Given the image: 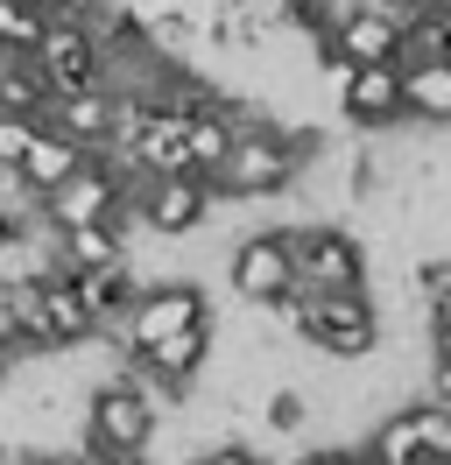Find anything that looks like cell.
<instances>
[{
  "label": "cell",
  "instance_id": "1",
  "mask_svg": "<svg viewBox=\"0 0 451 465\" xmlns=\"http://www.w3.org/2000/svg\"><path fill=\"white\" fill-rule=\"evenodd\" d=\"M296 346L325 367H366L381 352V303L374 290H325L296 296Z\"/></svg>",
  "mask_w": 451,
  "mask_h": 465
},
{
  "label": "cell",
  "instance_id": "2",
  "mask_svg": "<svg viewBox=\"0 0 451 465\" xmlns=\"http://www.w3.org/2000/svg\"><path fill=\"white\" fill-rule=\"evenodd\" d=\"M282 254H289L296 296L366 290V240L353 219H296V226H282Z\"/></svg>",
  "mask_w": 451,
  "mask_h": 465
},
{
  "label": "cell",
  "instance_id": "3",
  "mask_svg": "<svg viewBox=\"0 0 451 465\" xmlns=\"http://www.w3.org/2000/svg\"><path fill=\"white\" fill-rule=\"evenodd\" d=\"M191 324H212V296L191 275H169V282H141V296L127 303V318L113 324L106 339L120 352H148L169 331H191Z\"/></svg>",
  "mask_w": 451,
  "mask_h": 465
},
{
  "label": "cell",
  "instance_id": "4",
  "mask_svg": "<svg viewBox=\"0 0 451 465\" xmlns=\"http://www.w3.org/2000/svg\"><path fill=\"white\" fill-rule=\"evenodd\" d=\"M155 409L135 395V381H127V367L106 381V388H92L78 409V444H92V451H148V437H155Z\"/></svg>",
  "mask_w": 451,
  "mask_h": 465
},
{
  "label": "cell",
  "instance_id": "5",
  "mask_svg": "<svg viewBox=\"0 0 451 465\" xmlns=\"http://www.w3.org/2000/svg\"><path fill=\"white\" fill-rule=\"evenodd\" d=\"M325 92L353 134H388L402 120V71L395 64H338V71H325Z\"/></svg>",
  "mask_w": 451,
  "mask_h": 465
},
{
  "label": "cell",
  "instance_id": "6",
  "mask_svg": "<svg viewBox=\"0 0 451 465\" xmlns=\"http://www.w3.org/2000/svg\"><path fill=\"white\" fill-rule=\"evenodd\" d=\"M226 290L240 296V303H282V296H296V282H289V254H282V232L276 226H254L240 232L233 247H226Z\"/></svg>",
  "mask_w": 451,
  "mask_h": 465
},
{
  "label": "cell",
  "instance_id": "7",
  "mask_svg": "<svg viewBox=\"0 0 451 465\" xmlns=\"http://www.w3.org/2000/svg\"><path fill=\"white\" fill-rule=\"evenodd\" d=\"M28 71L43 78L50 99H64V92H99V43L85 29H71V22H43L35 50H28Z\"/></svg>",
  "mask_w": 451,
  "mask_h": 465
},
{
  "label": "cell",
  "instance_id": "8",
  "mask_svg": "<svg viewBox=\"0 0 451 465\" xmlns=\"http://www.w3.org/2000/svg\"><path fill=\"white\" fill-rule=\"evenodd\" d=\"M317 43H325V64H395L402 57V29H395L381 7H366V0L338 7Z\"/></svg>",
  "mask_w": 451,
  "mask_h": 465
},
{
  "label": "cell",
  "instance_id": "9",
  "mask_svg": "<svg viewBox=\"0 0 451 465\" xmlns=\"http://www.w3.org/2000/svg\"><path fill=\"white\" fill-rule=\"evenodd\" d=\"M212 346H219V324H191V331H169L148 352H127V367H141L148 381H163L169 395L184 402L197 381L212 374Z\"/></svg>",
  "mask_w": 451,
  "mask_h": 465
},
{
  "label": "cell",
  "instance_id": "10",
  "mask_svg": "<svg viewBox=\"0 0 451 465\" xmlns=\"http://www.w3.org/2000/svg\"><path fill=\"white\" fill-rule=\"evenodd\" d=\"M35 127H50V134H64V142H78L85 155H106L113 148V92H64V99H50L43 114H35Z\"/></svg>",
  "mask_w": 451,
  "mask_h": 465
},
{
  "label": "cell",
  "instance_id": "11",
  "mask_svg": "<svg viewBox=\"0 0 451 465\" xmlns=\"http://www.w3.org/2000/svg\"><path fill=\"white\" fill-rule=\"evenodd\" d=\"M71 290H78L92 331H113V324L127 318V303L141 296V275L127 268V254H120V262H106V268H78V275H71Z\"/></svg>",
  "mask_w": 451,
  "mask_h": 465
},
{
  "label": "cell",
  "instance_id": "12",
  "mask_svg": "<svg viewBox=\"0 0 451 465\" xmlns=\"http://www.w3.org/2000/svg\"><path fill=\"white\" fill-rule=\"evenodd\" d=\"M395 71H402V120H409V127H430V134H445V127H451V71H445V57L395 64Z\"/></svg>",
  "mask_w": 451,
  "mask_h": 465
},
{
  "label": "cell",
  "instance_id": "13",
  "mask_svg": "<svg viewBox=\"0 0 451 465\" xmlns=\"http://www.w3.org/2000/svg\"><path fill=\"white\" fill-rule=\"evenodd\" d=\"M92 155H85L78 142H64V134H50V127H28V148H22V163H15V176H22L35 198H50L64 176H78Z\"/></svg>",
  "mask_w": 451,
  "mask_h": 465
},
{
  "label": "cell",
  "instance_id": "14",
  "mask_svg": "<svg viewBox=\"0 0 451 465\" xmlns=\"http://www.w3.org/2000/svg\"><path fill=\"white\" fill-rule=\"evenodd\" d=\"M127 163H135V176H191L184 120H176V114H148V120H141V134L127 142Z\"/></svg>",
  "mask_w": 451,
  "mask_h": 465
},
{
  "label": "cell",
  "instance_id": "15",
  "mask_svg": "<svg viewBox=\"0 0 451 465\" xmlns=\"http://www.w3.org/2000/svg\"><path fill=\"white\" fill-rule=\"evenodd\" d=\"M127 254V226H71L50 240V262L56 275H78V268H106Z\"/></svg>",
  "mask_w": 451,
  "mask_h": 465
},
{
  "label": "cell",
  "instance_id": "16",
  "mask_svg": "<svg viewBox=\"0 0 451 465\" xmlns=\"http://www.w3.org/2000/svg\"><path fill=\"white\" fill-rule=\"evenodd\" d=\"M261 437H310V395L296 381H268L254 395V416H247Z\"/></svg>",
  "mask_w": 451,
  "mask_h": 465
},
{
  "label": "cell",
  "instance_id": "17",
  "mask_svg": "<svg viewBox=\"0 0 451 465\" xmlns=\"http://www.w3.org/2000/svg\"><path fill=\"white\" fill-rule=\"evenodd\" d=\"M43 106H50V92L28 71V57H7L0 64V120H35Z\"/></svg>",
  "mask_w": 451,
  "mask_h": 465
},
{
  "label": "cell",
  "instance_id": "18",
  "mask_svg": "<svg viewBox=\"0 0 451 465\" xmlns=\"http://www.w3.org/2000/svg\"><path fill=\"white\" fill-rule=\"evenodd\" d=\"M35 35H43V15L22 7V0H0V50H7V57H28Z\"/></svg>",
  "mask_w": 451,
  "mask_h": 465
},
{
  "label": "cell",
  "instance_id": "19",
  "mask_svg": "<svg viewBox=\"0 0 451 465\" xmlns=\"http://www.w3.org/2000/svg\"><path fill=\"white\" fill-rule=\"evenodd\" d=\"M409 416H416L423 459H430V465H451V409H437V402H409Z\"/></svg>",
  "mask_w": 451,
  "mask_h": 465
},
{
  "label": "cell",
  "instance_id": "20",
  "mask_svg": "<svg viewBox=\"0 0 451 465\" xmlns=\"http://www.w3.org/2000/svg\"><path fill=\"white\" fill-rule=\"evenodd\" d=\"M423 402L451 409V331H437V339L423 346Z\"/></svg>",
  "mask_w": 451,
  "mask_h": 465
},
{
  "label": "cell",
  "instance_id": "21",
  "mask_svg": "<svg viewBox=\"0 0 451 465\" xmlns=\"http://www.w3.org/2000/svg\"><path fill=\"white\" fill-rule=\"evenodd\" d=\"M191 465H268V451L254 437H226V444H205Z\"/></svg>",
  "mask_w": 451,
  "mask_h": 465
},
{
  "label": "cell",
  "instance_id": "22",
  "mask_svg": "<svg viewBox=\"0 0 451 465\" xmlns=\"http://www.w3.org/2000/svg\"><path fill=\"white\" fill-rule=\"evenodd\" d=\"M416 303H423V331H430V339H437V331H451V275H445L430 296H416Z\"/></svg>",
  "mask_w": 451,
  "mask_h": 465
},
{
  "label": "cell",
  "instance_id": "23",
  "mask_svg": "<svg viewBox=\"0 0 451 465\" xmlns=\"http://www.w3.org/2000/svg\"><path fill=\"white\" fill-rule=\"evenodd\" d=\"M289 465H360V451L353 444H304Z\"/></svg>",
  "mask_w": 451,
  "mask_h": 465
},
{
  "label": "cell",
  "instance_id": "24",
  "mask_svg": "<svg viewBox=\"0 0 451 465\" xmlns=\"http://www.w3.org/2000/svg\"><path fill=\"white\" fill-rule=\"evenodd\" d=\"M28 127H35V120H0V170H15V163H22Z\"/></svg>",
  "mask_w": 451,
  "mask_h": 465
},
{
  "label": "cell",
  "instance_id": "25",
  "mask_svg": "<svg viewBox=\"0 0 451 465\" xmlns=\"http://www.w3.org/2000/svg\"><path fill=\"white\" fill-rule=\"evenodd\" d=\"M423 15H445V22H451V0H423Z\"/></svg>",
  "mask_w": 451,
  "mask_h": 465
},
{
  "label": "cell",
  "instance_id": "26",
  "mask_svg": "<svg viewBox=\"0 0 451 465\" xmlns=\"http://www.w3.org/2000/svg\"><path fill=\"white\" fill-rule=\"evenodd\" d=\"M22 7H35V15H43V7H50V0H22Z\"/></svg>",
  "mask_w": 451,
  "mask_h": 465
},
{
  "label": "cell",
  "instance_id": "27",
  "mask_svg": "<svg viewBox=\"0 0 451 465\" xmlns=\"http://www.w3.org/2000/svg\"><path fill=\"white\" fill-rule=\"evenodd\" d=\"M445 71H451V43H445Z\"/></svg>",
  "mask_w": 451,
  "mask_h": 465
},
{
  "label": "cell",
  "instance_id": "28",
  "mask_svg": "<svg viewBox=\"0 0 451 465\" xmlns=\"http://www.w3.org/2000/svg\"><path fill=\"white\" fill-rule=\"evenodd\" d=\"M0 367H7V352H0Z\"/></svg>",
  "mask_w": 451,
  "mask_h": 465
},
{
  "label": "cell",
  "instance_id": "29",
  "mask_svg": "<svg viewBox=\"0 0 451 465\" xmlns=\"http://www.w3.org/2000/svg\"><path fill=\"white\" fill-rule=\"evenodd\" d=\"M0 64H7V50H0Z\"/></svg>",
  "mask_w": 451,
  "mask_h": 465
},
{
  "label": "cell",
  "instance_id": "30",
  "mask_svg": "<svg viewBox=\"0 0 451 465\" xmlns=\"http://www.w3.org/2000/svg\"><path fill=\"white\" fill-rule=\"evenodd\" d=\"M360 465H366V459H360Z\"/></svg>",
  "mask_w": 451,
  "mask_h": 465
}]
</instances>
